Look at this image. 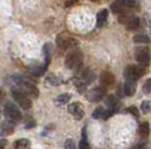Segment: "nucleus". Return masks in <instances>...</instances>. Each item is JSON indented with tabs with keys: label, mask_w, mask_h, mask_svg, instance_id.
Here are the masks:
<instances>
[{
	"label": "nucleus",
	"mask_w": 151,
	"mask_h": 149,
	"mask_svg": "<svg viewBox=\"0 0 151 149\" xmlns=\"http://www.w3.org/2000/svg\"><path fill=\"white\" fill-rule=\"evenodd\" d=\"M82 55L81 50H79L78 48H76L73 50H70V53L65 57L64 61V65L65 67L69 70H75V68H79L82 64Z\"/></svg>",
	"instance_id": "1"
},
{
	"label": "nucleus",
	"mask_w": 151,
	"mask_h": 149,
	"mask_svg": "<svg viewBox=\"0 0 151 149\" xmlns=\"http://www.w3.org/2000/svg\"><path fill=\"white\" fill-rule=\"evenodd\" d=\"M4 113H5V117H6L7 121H9L12 123L19 122L23 119L22 112L19 111L17 106L15 103H13V102L6 103V106L4 108Z\"/></svg>",
	"instance_id": "2"
},
{
	"label": "nucleus",
	"mask_w": 151,
	"mask_h": 149,
	"mask_svg": "<svg viewBox=\"0 0 151 149\" xmlns=\"http://www.w3.org/2000/svg\"><path fill=\"white\" fill-rule=\"evenodd\" d=\"M57 45L62 50H73L78 48V40L65 34H61L57 37Z\"/></svg>",
	"instance_id": "3"
},
{
	"label": "nucleus",
	"mask_w": 151,
	"mask_h": 149,
	"mask_svg": "<svg viewBox=\"0 0 151 149\" xmlns=\"http://www.w3.org/2000/svg\"><path fill=\"white\" fill-rule=\"evenodd\" d=\"M147 67L141 65H129L124 70V76L126 80H134L137 81L140 77H142L147 72Z\"/></svg>",
	"instance_id": "4"
},
{
	"label": "nucleus",
	"mask_w": 151,
	"mask_h": 149,
	"mask_svg": "<svg viewBox=\"0 0 151 149\" xmlns=\"http://www.w3.org/2000/svg\"><path fill=\"white\" fill-rule=\"evenodd\" d=\"M12 93H13V96L15 101L19 104V106H22L23 109H31L32 108V100L28 95H26L20 89L16 87V89H13L12 90Z\"/></svg>",
	"instance_id": "5"
},
{
	"label": "nucleus",
	"mask_w": 151,
	"mask_h": 149,
	"mask_svg": "<svg viewBox=\"0 0 151 149\" xmlns=\"http://www.w3.org/2000/svg\"><path fill=\"white\" fill-rule=\"evenodd\" d=\"M134 56H135V60L138 61V63L141 66L147 67L150 64L151 55H150V50L148 47H138L135 50Z\"/></svg>",
	"instance_id": "6"
},
{
	"label": "nucleus",
	"mask_w": 151,
	"mask_h": 149,
	"mask_svg": "<svg viewBox=\"0 0 151 149\" xmlns=\"http://www.w3.org/2000/svg\"><path fill=\"white\" fill-rule=\"evenodd\" d=\"M17 87L20 89L26 95H28L31 98H34V99L38 98V95H40V91H38L37 87L27 81H19Z\"/></svg>",
	"instance_id": "7"
},
{
	"label": "nucleus",
	"mask_w": 151,
	"mask_h": 149,
	"mask_svg": "<svg viewBox=\"0 0 151 149\" xmlns=\"http://www.w3.org/2000/svg\"><path fill=\"white\" fill-rule=\"evenodd\" d=\"M105 95H106V89L101 85V87H97L88 91L86 98L89 102H99L101 100L104 99Z\"/></svg>",
	"instance_id": "8"
},
{
	"label": "nucleus",
	"mask_w": 151,
	"mask_h": 149,
	"mask_svg": "<svg viewBox=\"0 0 151 149\" xmlns=\"http://www.w3.org/2000/svg\"><path fill=\"white\" fill-rule=\"evenodd\" d=\"M68 112H69L76 120H80L85 116V110H83V108H82L80 102H73V103L69 104V106H68Z\"/></svg>",
	"instance_id": "9"
},
{
	"label": "nucleus",
	"mask_w": 151,
	"mask_h": 149,
	"mask_svg": "<svg viewBox=\"0 0 151 149\" xmlns=\"http://www.w3.org/2000/svg\"><path fill=\"white\" fill-rule=\"evenodd\" d=\"M99 81H101V85L103 87H112L115 84V76H114L111 72L108 71H105L103 72L99 76Z\"/></svg>",
	"instance_id": "10"
},
{
	"label": "nucleus",
	"mask_w": 151,
	"mask_h": 149,
	"mask_svg": "<svg viewBox=\"0 0 151 149\" xmlns=\"http://www.w3.org/2000/svg\"><path fill=\"white\" fill-rule=\"evenodd\" d=\"M124 94L127 96H133L135 91H137V81L134 80H126L123 87Z\"/></svg>",
	"instance_id": "11"
},
{
	"label": "nucleus",
	"mask_w": 151,
	"mask_h": 149,
	"mask_svg": "<svg viewBox=\"0 0 151 149\" xmlns=\"http://www.w3.org/2000/svg\"><path fill=\"white\" fill-rule=\"evenodd\" d=\"M111 10L114 13H117V15L126 13L127 8H126L125 1L124 0H116V1H114L113 4L111 5Z\"/></svg>",
	"instance_id": "12"
},
{
	"label": "nucleus",
	"mask_w": 151,
	"mask_h": 149,
	"mask_svg": "<svg viewBox=\"0 0 151 149\" xmlns=\"http://www.w3.org/2000/svg\"><path fill=\"white\" fill-rule=\"evenodd\" d=\"M14 132V126L9 121H2L0 122V137L9 136L13 135Z\"/></svg>",
	"instance_id": "13"
},
{
	"label": "nucleus",
	"mask_w": 151,
	"mask_h": 149,
	"mask_svg": "<svg viewBox=\"0 0 151 149\" xmlns=\"http://www.w3.org/2000/svg\"><path fill=\"white\" fill-rule=\"evenodd\" d=\"M125 27L127 31H137L140 27V19L135 15H131L130 18L125 23Z\"/></svg>",
	"instance_id": "14"
},
{
	"label": "nucleus",
	"mask_w": 151,
	"mask_h": 149,
	"mask_svg": "<svg viewBox=\"0 0 151 149\" xmlns=\"http://www.w3.org/2000/svg\"><path fill=\"white\" fill-rule=\"evenodd\" d=\"M95 77H96V75H95V73L93 71H90V70H83L82 73L80 74L79 80L81 82H83L85 84H89V83L94 82Z\"/></svg>",
	"instance_id": "15"
},
{
	"label": "nucleus",
	"mask_w": 151,
	"mask_h": 149,
	"mask_svg": "<svg viewBox=\"0 0 151 149\" xmlns=\"http://www.w3.org/2000/svg\"><path fill=\"white\" fill-rule=\"evenodd\" d=\"M105 103H106V106L108 109L115 111L117 106H119V99H117L114 94H108L106 96V99H105Z\"/></svg>",
	"instance_id": "16"
},
{
	"label": "nucleus",
	"mask_w": 151,
	"mask_h": 149,
	"mask_svg": "<svg viewBox=\"0 0 151 149\" xmlns=\"http://www.w3.org/2000/svg\"><path fill=\"white\" fill-rule=\"evenodd\" d=\"M107 18H108V10L107 9H103L99 13H97V27H104L107 23Z\"/></svg>",
	"instance_id": "17"
},
{
	"label": "nucleus",
	"mask_w": 151,
	"mask_h": 149,
	"mask_svg": "<svg viewBox=\"0 0 151 149\" xmlns=\"http://www.w3.org/2000/svg\"><path fill=\"white\" fill-rule=\"evenodd\" d=\"M14 148L15 149H29L31 148V141L28 139H18L14 143Z\"/></svg>",
	"instance_id": "18"
},
{
	"label": "nucleus",
	"mask_w": 151,
	"mask_h": 149,
	"mask_svg": "<svg viewBox=\"0 0 151 149\" xmlns=\"http://www.w3.org/2000/svg\"><path fill=\"white\" fill-rule=\"evenodd\" d=\"M139 135L142 137V138H145V137L149 136L150 133V126L148 122H142V123L139 126Z\"/></svg>",
	"instance_id": "19"
},
{
	"label": "nucleus",
	"mask_w": 151,
	"mask_h": 149,
	"mask_svg": "<svg viewBox=\"0 0 151 149\" xmlns=\"http://www.w3.org/2000/svg\"><path fill=\"white\" fill-rule=\"evenodd\" d=\"M45 70H46V65L45 64H43V65L36 64V65H34V66L31 67V73L33 75H35V76H40V75H42L44 73Z\"/></svg>",
	"instance_id": "20"
},
{
	"label": "nucleus",
	"mask_w": 151,
	"mask_h": 149,
	"mask_svg": "<svg viewBox=\"0 0 151 149\" xmlns=\"http://www.w3.org/2000/svg\"><path fill=\"white\" fill-rule=\"evenodd\" d=\"M70 100H71V95L69 93H62L55 99V103L58 106H62V104H67Z\"/></svg>",
	"instance_id": "21"
},
{
	"label": "nucleus",
	"mask_w": 151,
	"mask_h": 149,
	"mask_svg": "<svg viewBox=\"0 0 151 149\" xmlns=\"http://www.w3.org/2000/svg\"><path fill=\"white\" fill-rule=\"evenodd\" d=\"M79 149H90V146L87 140V132H86V127L82 129V137L79 143Z\"/></svg>",
	"instance_id": "22"
},
{
	"label": "nucleus",
	"mask_w": 151,
	"mask_h": 149,
	"mask_svg": "<svg viewBox=\"0 0 151 149\" xmlns=\"http://www.w3.org/2000/svg\"><path fill=\"white\" fill-rule=\"evenodd\" d=\"M133 42L138 44H149L150 43V38L147 35H143V34H137L133 37Z\"/></svg>",
	"instance_id": "23"
},
{
	"label": "nucleus",
	"mask_w": 151,
	"mask_h": 149,
	"mask_svg": "<svg viewBox=\"0 0 151 149\" xmlns=\"http://www.w3.org/2000/svg\"><path fill=\"white\" fill-rule=\"evenodd\" d=\"M45 83L49 87H55V85H58L60 83V80L53 73H50V74L46 76V79H45Z\"/></svg>",
	"instance_id": "24"
},
{
	"label": "nucleus",
	"mask_w": 151,
	"mask_h": 149,
	"mask_svg": "<svg viewBox=\"0 0 151 149\" xmlns=\"http://www.w3.org/2000/svg\"><path fill=\"white\" fill-rule=\"evenodd\" d=\"M141 111L145 113V114H148V113H150L151 112V101L150 100H145V101H142V103H141Z\"/></svg>",
	"instance_id": "25"
},
{
	"label": "nucleus",
	"mask_w": 151,
	"mask_h": 149,
	"mask_svg": "<svg viewBox=\"0 0 151 149\" xmlns=\"http://www.w3.org/2000/svg\"><path fill=\"white\" fill-rule=\"evenodd\" d=\"M104 113H105V110L103 106H97L96 109L93 112V118L94 119H101L104 117Z\"/></svg>",
	"instance_id": "26"
},
{
	"label": "nucleus",
	"mask_w": 151,
	"mask_h": 149,
	"mask_svg": "<svg viewBox=\"0 0 151 149\" xmlns=\"http://www.w3.org/2000/svg\"><path fill=\"white\" fill-rule=\"evenodd\" d=\"M142 91H143V93H145V94L151 93V79H148V80L145 82L143 87H142Z\"/></svg>",
	"instance_id": "27"
},
{
	"label": "nucleus",
	"mask_w": 151,
	"mask_h": 149,
	"mask_svg": "<svg viewBox=\"0 0 151 149\" xmlns=\"http://www.w3.org/2000/svg\"><path fill=\"white\" fill-rule=\"evenodd\" d=\"M124 1H125L127 10L129 9H135V8H138V1L137 0H124Z\"/></svg>",
	"instance_id": "28"
},
{
	"label": "nucleus",
	"mask_w": 151,
	"mask_h": 149,
	"mask_svg": "<svg viewBox=\"0 0 151 149\" xmlns=\"http://www.w3.org/2000/svg\"><path fill=\"white\" fill-rule=\"evenodd\" d=\"M64 148L65 149H77L76 148V143L72 139H67L64 143Z\"/></svg>",
	"instance_id": "29"
},
{
	"label": "nucleus",
	"mask_w": 151,
	"mask_h": 149,
	"mask_svg": "<svg viewBox=\"0 0 151 149\" xmlns=\"http://www.w3.org/2000/svg\"><path fill=\"white\" fill-rule=\"evenodd\" d=\"M129 111L131 112L134 117H137V118L139 117V110L137 106H130V108H129Z\"/></svg>",
	"instance_id": "30"
},
{
	"label": "nucleus",
	"mask_w": 151,
	"mask_h": 149,
	"mask_svg": "<svg viewBox=\"0 0 151 149\" xmlns=\"http://www.w3.org/2000/svg\"><path fill=\"white\" fill-rule=\"evenodd\" d=\"M114 110H111V109H108L107 111H105V113H104V117H103V119H105V120H107L108 118H111L112 116L114 114Z\"/></svg>",
	"instance_id": "31"
},
{
	"label": "nucleus",
	"mask_w": 151,
	"mask_h": 149,
	"mask_svg": "<svg viewBox=\"0 0 151 149\" xmlns=\"http://www.w3.org/2000/svg\"><path fill=\"white\" fill-rule=\"evenodd\" d=\"M7 143H8V141H7L6 139H0V149L6 148Z\"/></svg>",
	"instance_id": "32"
},
{
	"label": "nucleus",
	"mask_w": 151,
	"mask_h": 149,
	"mask_svg": "<svg viewBox=\"0 0 151 149\" xmlns=\"http://www.w3.org/2000/svg\"><path fill=\"white\" fill-rule=\"evenodd\" d=\"M131 149H145V143H137V145L133 146Z\"/></svg>",
	"instance_id": "33"
},
{
	"label": "nucleus",
	"mask_w": 151,
	"mask_h": 149,
	"mask_svg": "<svg viewBox=\"0 0 151 149\" xmlns=\"http://www.w3.org/2000/svg\"><path fill=\"white\" fill-rule=\"evenodd\" d=\"M94 1H97V0H94Z\"/></svg>",
	"instance_id": "34"
}]
</instances>
